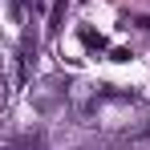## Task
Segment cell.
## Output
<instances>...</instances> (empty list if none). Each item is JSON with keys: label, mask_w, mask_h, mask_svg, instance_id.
<instances>
[{"label": "cell", "mask_w": 150, "mask_h": 150, "mask_svg": "<svg viewBox=\"0 0 150 150\" xmlns=\"http://www.w3.org/2000/svg\"><path fill=\"white\" fill-rule=\"evenodd\" d=\"M8 150H37V134H25V138H16Z\"/></svg>", "instance_id": "1"}, {"label": "cell", "mask_w": 150, "mask_h": 150, "mask_svg": "<svg viewBox=\"0 0 150 150\" xmlns=\"http://www.w3.org/2000/svg\"><path fill=\"white\" fill-rule=\"evenodd\" d=\"M12 4H21V0H12Z\"/></svg>", "instance_id": "2"}]
</instances>
